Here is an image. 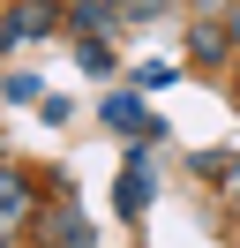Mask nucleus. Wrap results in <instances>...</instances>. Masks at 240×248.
<instances>
[{
	"instance_id": "f03ea898",
	"label": "nucleus",
	"mask_w": 240,
	"mask_h": 248,
	"mask_svg": "<svg viewBox=\"0 0 240 248\" xmlns=\"http://www.w3.org/2000/svg\"><path fill=\"white\" fill-rule=\"evenodd\" d=\"M30 211H38V188H30V173H0V233H15Z\"/></svg>"
},
{
	"instance_id": "1a4fd4ad",
	"label": "nucleus",
	"mask_w": 240,
	"mask_h": 248,
	"mask_svg": "<svg viewBox=\"0 0 240 248\" xmlns=\"http://www.w3.org/2000/svg\"><path fill=\"white\" fill-rule=\"evenodd\" d=\"M225 203L240 211V158H225Z\"/></svg>"
},
{
	"instance_id": "f257e3e1",
	"label": "nucleus",
	"mask_w": 240,
	"mask_h": 248,
	"mask_svg": "<svg viewBox=\"0 0 240 248\" xmlns=\"http://www.w3.org/2000/svg\"><path fill=\"white\" fill-rule=\"evenodd\" d=\"M60 16H68L60 0H23V8H8V16H0V53H8V46H30V38H45V31H60Z\"/></svg>"
},
{
	"instance_id": "7ed1b4c3",
	"label": "nucleus",
	"mask_w": 240,
	"mask_h": 248,
	"mask_svg": "<svg viewBox=\"0 0 240 248\" xmlns=\"http://www.w3.org/2000/svg\"><path fill=\"white\" fill-rule=\"evenodd\" d=\"M188 53H195V68H225L233 31H225V23H195V31H188Z\"/></svg>"
},
{
	"instance_id": "f8f14e48",
	"label": "nucleus",
	"mask_w": 240,
	"mask_h": 248,
	"mask_svg": "<svg viewBox=\"0 0 240 248\" xmlns=\"http://www.w3.org/2000/svg\"><path fill=\"white\" fill-rule=\"evenodd\" d=\"M0 248H8V241H0Z\"/></svg>"
},
{
	"instance_id": "39448f33",
	"label": "nucleus",
	"mask_w": 240,
	"mask_h": 248,
	"mask_svg": "<svg viewBox=\"0 0 240 248\" xmlns=\"http://www.w3.org/2000/svg\"><path fill=\"white\" fill-rule=\"evenodd\" d=\"M45 233H53V241H45V248H90V226H83V218H45Z\"/></svg>"
},
{
	"instance_id": "423d86ee",
	"label": "nucleus",
	"mask_w": 240,
	"mask_h": 248,
	"mask_svg": "<svg viewBox=\"0 0 240 248\" xmlns=\"http://www.w3.org/2000/svg\"><path fill=\"white\" fill-rule=\"evenodd\" d=\"M143 203H150V173H143V166H128V173H120V211L135 218Z\"/></svg>"
},
{
	"instance_id": "20e7f679",
	"label": "nucleus",
	"mask_w": 240,
	"mask_h": 248,
	"mask_svg": "<svg viewBox=\"0 0 240 248\" xmlns=\"http://www.w3.org/2000/svg\"><path fill=\"white\" fill-rule=\"evenodd\" d=\"M105 128H120V136H150L158 121H150L143 98H105Z\"/></svg>"
},
{
	"instance_id": "6e6552de",
	"label": "nucleus",
	"mask_w": 240,
	"mask_h": 248,
	"mask_svg": "<svg viewBox=\"0 0 240 248\" xmlns=\"http://www.w3.org/2000/svg\"><path fill=\"white\" fill-rule=\"evenodd\" d=\"M83 68H90V76H113V46H105V38H90V46H83Z\"/></svg>"
},
{
	"instance_id": "9d476101",
	"label": "nucleus",
	"mask_w": 240,
	"mask_h": 248,
	"mask_svg": "<svg viewBox=\"0 0 240 248\" xmlns=\"http://www.w3.org/2000/svg\"><path fill=\"white\" fill-rule=\"evenodd\" d=\"M188 8H203V16H225V8H233V0H188Z\"/></svg>"
},
{
	"instance_id": "9b49d317",
	"label": "nucleus",
	"mask_w": 240,
	"mask_h": 248,
	"mask_svg": "<svg viewBox=\"0 0 240 248\" xmlns=\"http://www.w3.org/2000/svg\"><path fill=\"white\" fill-rule=\"evenodd\" d=\"M225 31H233V46H240V0H233V8H225Z\"/></svg>"
},
{
	"instance_id": "ddd939ff",
	"label": "nucleus",
	"mask_w": 240,
	"mask_h": 248,
	"mask_svg": "<svg viewBox=\"0 0 240 248\" xmlns=\"http://www.w3.org/2000/svg\"><path fill=\"white\" fill-rule=\"evenodd\" d=\"M68 8H75V0H68Z\"/></svg>"
},
{
	"instance_id": "0eeeda50",
	"label": "nucleus",
	"mask_w": 240,
	"mask_h": 248,
	"mask_svg": "<svg viewBox=\"0 0 240 248\" xmlns=\"http://www.w3.org/2000/svg\"><path fill=\"white\" fill-rule=\"evenodd\" d=\"M120 8V23H158V16H173L180 0H113Z\"/></svg>"
}]
</instances>
